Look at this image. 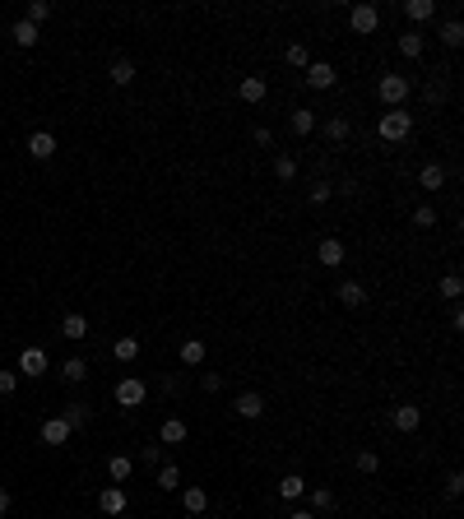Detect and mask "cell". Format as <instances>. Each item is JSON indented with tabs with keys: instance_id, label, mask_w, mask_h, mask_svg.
Instances as JSON below:
<instances>
[{
	"instance_id": "obj_1",
	"label": "cell",
	"mask_w": 464,
	"mask_h": 519,
	"mask_svg": "<svg viewBox=\"0 0 464 519\" xmlns=\"http://www.w3.org/2000/svg\"><path fill=\"white\" fill-rule=\"evenodd\" d=\"M376 130H381L385 144H404V139L414 135V116H409L404 107H399V111H381V126H376Z\"/></svg>"
},
{
	"instance_id": "obj_2",
	"label": "cell",
	"mask_w": 464,
	"mask_h": 519,
	"mask_svg": "<svg viewBox=\"0 0 464 519\" xmlns=\"http://www.w3.org/2000/svg\"><path fill=\"white\" fill-rule=\"evenodd\" d=\"M376 93H381V102L390 111H399L409 102V93H414V84H409L404 75H381V84H376Z\"/></svg>"
},
{
	"instance_id": "obj_3",
	"label": "cell",
	"mask_w": 464,
	"mask_h": 519,
	"mask_svg": "<svg viewBox=\"0 0 464 519\" xmlns=\"http://www.w3.org/2000/svg\"><path fill=\"white\" fill-rule=\"evenodd\" d=\"M144 394H149V385L139 381V376L117 381V403H121V408H139V403H144Z\"/></svg>"
},
{
	"instance_id": "obj_4",
	"label": "cell",
	"mask_w": 464,
	"mask_h": 519,
	"mask_svg": "<svg viewBox=\"0 0 464 519\" xmlns=\"http://www.w3.org/2000/svg\"><path fill=\"white\" fill-rule=\"evenodd\" d=\"M335 84H339V75L330 60H311L306 65V89H335Z\"/></svg>"
},
{
	"instance_id": "obj_5",
	"label": "cell",
	"mask_w": 464,
	"mask_h": 519,
	"mask_svg": "<svg viewBox=\"0 0 464 519\" xmlns=\"http://www.w3.org/2000/svg\"><path fill=\"white\" fill-rule=\"evenodd\" d=\"M348 23H353V33H376L381 28V14H376V5H353V10H348Z\"/></svg>"
},
{
	"instance_id": "obj_6",
	"label": "cell",
	"mask_w": 464,
	"mask_h": 519,
	"mask_svg": "<svg viewBox=\"0 0 464 519\" xmlns=\"http://www.w3.org/2000/svg\"><path fill=\"white\" fill-rule=\"evenodd\" d=\"M390 422H395V431H418V422H423V408H418V403H399L395 413H390Z\"/></svg>"
},
{
	"instance_id": "obj_7",
	"label": "cell",
	"mask_w": 464,
	"mask_h": 519,
	"mask_svg": "<svg viewBox=\"0 0 464 519\" xmlns=\"http://www.w3.org/2000/svg\"><path fill=\"white\" fill-rule=\"evenodd\" d=\"M316 260L325 269H339V265H344V241H339V236H325V241L316 246Z\"/></svg>"
},
{
	"instance_id": "obj_8",
	"label": "cell",
	"mask_w": 464,
	"mask_h": 519,
	"mask_svg": "<svg viewBox=\"0 0 464 519\" xmlns=\"http://www.w3.org/2000/svg\"><path fill=\"white\" fill-rule=\"evenodd\" d=\"M51 153H56V135H47V130H33V135H28V158L47 163Z\"/></svg>"
},
{
	"instance_id": "obj_9",
	"label": "cell",
	"mask_w": 464,
	"mask_h": 519,
	"mask_svg": "<svg viewBox=\"0 0 464 519\" xmlns=\"http://www.w3.org/2000/svg\"><path fill=\"white\" fill-rule=\"evenodd\" d=\"M335 297H339V302H344V306H348V311H357V306H362V302H367V288H362V283H357V278H344V283H339V288H335Z\"/></svg>"
},
{
	"instance_id": "obj_10",
	"label": "cell",
	"mask_w": 464,
	"mask_h": 519,
	"mask_svg": "<svg viewBox=\"0 0 464 519\" xmlns=\"http://www.w3.org/2000/svg\"><path fill=\"white\" fill-rule=\"evenodd\" d=\"M19 371L28 376V381L33 376H47V353H42V348H23L19 353Z\"/></svg>"
},
{
	"instance_id": "obj_11",
	"label": "cell",
	"mask_w": 464,
	"mask_h": 519,
	"mask_svg": "<svg viewBox=\"0 0 464 519\" xmlns=\"http://www.w3.org/2000/svg\"><path fill=\"white\" fill-rule=\"evenodd\" d=\"M237 93H242V102H251V107H256V102H265V93H269V84L260 75H247L237 84Z\"/></svg>"
},
{
	"instance_id": "obj_12",
	"label": "cell",
	"mask_w": 464,
	"mask_h": 519,
	"mask_svg": "<svg viewBox=\"0 0 464 519\" xmlns=\"http://www.w3.org/2000/svg\"><path fill=\"white\" fill-rule=\"evenodd\" d=\"M232 408H237V417H251V422H256L260 413H265V394L247 390V394H237V403H232Z\"/></svg>"
},
{
	"instance_id": "obj_13",
	"label": "cell",
	"mask_w": 464,
	"mask_h": 519,
	"mask_svg": "<svg viewBox=\"0 0 464 519\" xmlns=\"http://www.w3.org/2000/svg\"><path fill=\"white\" fill-rule=\"evenodd\" d=\"M70 441V422L65 417H47L42 422V445H65Z\"/></svg>"
},
{
	"instance_id": "obj_14",
	"label": "cell",
	"mask_w": 464,
	"mask_h": 519,
	"mask_svg": "<svg viewBox=\"0 0 464 519\" xmlns=\"http://www.w3.org/2000/svg\"><path fill=\"white\" fill-rule=\"evenodd\" d=\"M423 51H427V42H423V33H418V28L399 33V56H404V60H418Z\"/></svg>"
},
{
	"instance_id": "obj_15",
	"label": "cell",
	"mask_w": 464,
	"mask_h": 519,
	"mask_svg": "<svg viewBox=\"0 0 464 519\" xmlns=\"http://www.w3.org/2000/svg\"><path fill=\"white\" fill-rule=\"evenodd\" d=\"M107 79H112V84H121V89H126L130 79H135V60H130V56H117V60H112V65H107Z\"/></svg>"
},
{
	"instance_id": "obj_16",
	"label": "cell",
	"mask_w": 464,
	"mask_h": 519,
	"mask_svg": "<svg viewBox=\"0 0 464 519\" xmlns=\"http://www.w3.org/2000/svg\"><path fill=\"white\" fill-rule=\"evenodd\" d=\"M98 510H102V515H121V510H126V491H121V487H102Z\"/></svg>"
},
{
	"instance_id": "obj_17",
	"label": "cell",
	"mask_w": 464,
	"mask_h": 519,
	"mask_svg": "<svg viewBox=\"0 0 464 519\" xmlns=\"http://www.w3.org/2000/svg\"><path fill=\"white\" fill-rule=\"evenodd\" d=\"M60 417L70 422V431H80V427H89V422H93V408H89V403H65Z\"/></svg>"
},
{
	"instance_id": "obj_18",
	"label": "cell",
	"mask_w": 464,
	"mask_h": 519,
	"mask_svg": "<svg viewBox=\"0 0 464 519\" xmlns=\"http://www.w3.org/2000/svg\"><path fill=\"white\" fill-rule=\"evenodd\" d=\"M288 126H293V135H311V130H316V111L311 107H293Z\"/></svg>"
},
{
	"instance_id": "obj_19",
	"label": "cell",
	"mask_w": 464,
	"mask_h": 519,
	"mask_svg": "<svg viewBox=\"0 0 464 519\" xmlns=\"http://www.w3.org/2000/svg\"><path fill=\"white\" fill-rule=\"evenodd\" d=\"M418 186H423L427 195H436V190L446 186V172H441V167H436V163H427L423 172H418Z\"/></svg>"
},
{
	"instance_id": "obj_20",
	"label": "cell",
	"mask_w": 464,
	"mask_h": 519,
	"mask_svg": "<svg viewBox=\"0 0 464 519\" xmlns=\"http://www.w3.org/2000/svg\"><path fill=\"white\" fill-rule=\"evenodd\" d=\"M158 441H163V445H181V441H186V422H181V417H168V422L158 427Z\"/></svg>"
},
{
	"instance_id": "obj_21",
	"label": "cell",
	"mask_w": 464,
	"mask_h": 519,
	"mask_svg": "<svg viewBox=\"0 0 464 519\" xmlns=\"http://www.w3.org/2000/svg\"><path fill=\"white\" fill-rule=\"evenodd\" d=\"M348 135H353V121H348V116H330L325 121V139H330V144H344Z\"/></svg>"
},
{
	"instance_id": "obj_22",
	"label": "cell",
	"mask_w": 464,
	"mask_h": 519,
	"mask_svg": "<svg viewBox=\"0 0 464 519\" xmlns=\"http://www.w3.org/2000/svg\"><path fill=\"white\" fill-rule=\"evenodd\" d=\"M60 334H65V339H89V320H84L80 311H70L65 320H60Z\"/></svg>"
},
{
	"instance_id": "obj_23",
	"label": "cell",
	"mask_w": 464,
	"mask_h": 519,
	"mask_svg": "<svg viewBox=\"0 0 464 519\" xmlns=\"http://www.w3.org/2000/svg\"><path fill=\"white\" fill-rule=\"evenodd\" d=\"M60 376H65L70 385L89 381V362H84V357H65V366H60Z\"/></svg>"
},
{
	"instance_id": "obj_24",
	"label": "cell",
	"mask_w": 464,
	"mask_h": 519,
	"mask_svg": "<svg viewBox=\"0 0 464 519\" xmlns=\"http://www.w3.org/2000/svg\"><path fill=\"white\" fill-rule=\"evenodd\" d=\"M404 14H409L414 23H427V19L436 14V5H432V0H404Z\"/></svg>"
},
{
	"instance_id": "obj_25",
	"label": "cell",
	"mask_w": 464,
	"mask_h": 519,
	"mask_svg": "<svg viewBox=\"0 0 464 519\" xmlns=\"http://www.w3.org/2000/svg\"><path fill=\"white\" fill-rule=\"evenodd\" d=\"M302 491H306V478H302V473H288V478L279 482V496H284V501H297Z\"/></svg>"
},
{
	"instance_id": "obj_26",
	"label": "cell",
	"mask_w": 464,
	"mask_h": 519,
	"mask_svg": "<svg viewBox=\"0 0 464 519\" xmlns=\"http://www.w3.org/2000/svg\"><path fill=\"white\" fill-rule=\"evenodd\" d=\"M130 473H135V464H130L126 454H112V459H107V478H112V482H126Z\"/></svg>"
},
{
	"instance_id": "obj_27",
	"label": "cell",
	"mask_w": 464,
	"mask_h": 519,
	"mask_svg": "<svg viewBox=\"0 0 464 519\" xmlns=\"http://www.w3.org/2000/svg\"><path fill=\"white\" fill-rule=\"evenodd\" d=\"M112 357H117V362H135V357H139V339H130V334H126V339H117Z\"/></svg>"
},
{
	"instance_id": "obj_28",
	"label": "cell",
	"mask_w": 464,
	"mask_h": 519,
	"mask_svg": "<svg viewBox=\"0 0 464 519\" xmlns=\"http://www.w3.org/2000/svg\"><path fill=\"white\" fill-rule=\"evenodd\" d=\"M181 506H186V510H190V515H200V510H205V506H209V496H205V487H186V491H181Z\"/></svg>"
},
{
	"instance_id": "obj_29",
	"label": "cell",
	"mask_w": 464,
	"mask_h": 519,
	"mask_svg": "<svg viewBox=\"0 0 464 519\" xmlns=\"http://www.w3.org/2000/svg\"><path fill=\"white\" fill-rule=\"evenodd\" d=\"M441 42L455 51V47L464 42V23H460V19H446V23H441Z\"/></svg>"
},
{
	"instance_id": "obj_30",
	"label": "cell",
	"mask_w": 464,
	"mask_h": 519,
	"mask_svg": "<svg viewBox=\"0 0 464 519\" xmlns=\"http://www.w3.org/2000/svg\"><path fill=\"white\" fill-rule=\"evenodd\" d=\"M181 487V469L177 464H163L158 469V491H177Z\"/></svg>"
},
{
	"instance_id": "obj_31",
	"label": "cell",
	"mask_w": 464,
	"mask_h": 519,
	"mask_svg": "<svg viewBox=\"0 0 464 519\" xmlns=\"http://www.w3.org/2000/svg\"><path fill=\"white\" fill-rule=\"evenodd\" d=\"M181 362H186V366H200V362H205V343H200V339H186V343H181Z\"/></svg>"
},
{
	"instance_id": "obj_32",
	"label": "cell",
	"mask_w": 464,
	"mask_h": 519,
	"mask_svg": "<svg viewBox=\"0 0 464 519\" xmlns=\"http://www.w3.org/2000/svg\"><path fill=\"white\" fill-rule=\"evenodd\" d=\"M10 38L19 42V47H38V28H33L28 19H19V23H14V33H10Z\"/></svg>"
},
{
	"instance_id": "obj_33",
	"label": "cell",
	"mask_w": 464,
	"mask_h": 519,
	"mask_svg": "<svg viewBox=\"0 0 464 519\" xmlns=\"http://www.w3.org/2000/svg\"><path fill=\"white\" fill-rule=\"evenodd\" d=\"M460 293H464V278L460 274H446L441 278V297H446V302H460Z\"/></svg>"
},
{
	"instance_id": "obj_34",
	"label": "cell",
	"mask_w": 464,
	"mask_h": 519,
	"mask_svg": "<svg viewBox=\"0 0 464 519\" xmlns=\"http://www.w3.org/2000/svg\"><path fill=\"white\" fill-rule=\"evenodd\" d=\"M23 19H28L33 28H38L42 19H51V5H47V0H28V14H23Z\"/></svg>"
},
{
	"instance_id": "obj_35",
	"label": "cell",
	"mask_w": 464,
	"mask_h": 519,
	"mask_svg": "<svg viewBox=\"0 0 464 519\" xmlns=\"http://www.w3.org/2000/svg\"><path fill=\"white\" fill-rule=\"evenodd\" d=\"M274 177H279V181H293V177H297V163H293L288 153H279V158H274Z\"/></svg>"
},
{
	"instance_id": "obj_36",
	"label": "cell",
	"mask_w": 464,
	"mask_h": 519,
	"mask_svg": "<svg viewBox=\"0 0 464 519\" xmlns=\"http://www.w3.org/2000/svg\"><path fill=\"white\" fill-rule=\"evenodd\" d=\"M288 65H293V70H306V65H311V56H306L302 42H293V47H288Z\"/></svg>"
},
{
	"instance_id": "obj_37",
	"label": "cell",
	"mask_w": 464,
	"mask_h": 519,
	"mask_svg": "<svg viewBox=\"0 0 464 519\" xmlns=\"http://www.w3.org/2000/svg\"><path fill=\"white\" fill-rule=\"evenodd\" d=\"M311 510H335V491L316 487V491H311Z\"/></svg>"
},
{
	"instance_id": "obj_38",
	"label": "cell",
	"mask_w": 464,
	"mask_h": 519,
	"mask_svg": "<svg viewBox=\"0 0 464 519\" xmlns=\"http://www.w3.org/2000/svg\"><path fill=\"white\" fill-rule=\"evenodd\" d=\"M139 464H149V469H163V445H144V450H139Z\"/></svg>"
},
{
	"instance_id": "obj_39",
	"label": "cell",
	"mask_w": 464,
	"mask_h": 519,
	"mask_svg": "<svg viewBox=\"0 0 464 519\" xmlns=\"http://www.w3.org/2000/svg\"><path fill=\"white\" fill-rule=\"evenodd\" d=\"M376 469H381L376 450H357V473H376Z\"/></svg>"
},
{
	"instance_id": "obj_40",
	"label": "cell",
	"mask_w": 464,
	"mask_h": 519,
	"mask_svg": "<svg viewBox=\"0 0 464 519\" xmlns=\"http://www.w3.org/2000/svg\"><path fill=\"white\" fill-rule=\"evenodd\" d=\"M414 227H436V209H432V204L414 209Z\"/></svg>"
},
{
	"instance_id": "obj_41",
	"label": "cell",
	"mask_w": 464,
	"mask_h": 519,
	"mask_svg": "<svg viewBox=\"0 0 464 519\" xmlns=\"http://www.w3.org/2000/svg\"><path fill=\"white\" fill-rule=\"evenodd\" d=\"M330 195H335V186H330V181H316V186H311V204H325Z\"/></svg>"
},
{
	"instance_id": "obj_42",
	"label": "cell",
	"mask_w": 464,
	"mask_h": 519,
	"mask_svg": "<svg viewBox=\"0 0 464 519\" xmlns=\"http://www.w3.org/2000/svg\"><path fill=\"white\" fill-rule=\"evenodd\" d=\"M200 390L218 394V390H223V376H218V371H205V376H200Z\"/></svg>"
},
{
	"instance_id": "obj_43",
	"label": "cell",
	"mask_w": 464,
	"mask_h": 519,
	"mask_svg": "<svg viewBox=\"0 0 464 519\" xmlns=\"http://www.w3.org/2000/svg\"><path fill=\"white\" fill-rule=\"evenodd\" d=\"M14 390H19V376H14V371H0V394H5V399H10Z\"/></svg>"
},
{
	"instance_id": "obj_44",
	"label": "cell",
	"mask_w": 464,
	"mask_h": 519,
	"mask_svg": "<svg viewBox=\"0 0 464 519\" xmlns=\"http://www.w3.org/2000/svg\"><path fill=\"white\" fill-rule=\"evenodd\" d=\"M251 139H256V144H260V148H269V144H274V135H269V130H265V126H256V130H251Z\"/></svg>"
},
{
	"instance_id": "obj_45",
	"label": "cell",
	"mask_w": 464,
	"mask_h": 519,
	"mask_svg": "<svg viewBox=\"0 0 464 519\" xmlns=\"http://www.w3.org/2000/svg\"><path fill=\"white\" fill-rule=\"evenodd\" d=\"M446 491H450V496H460V491H464V473H450V478H446Z\"/></svg>"
},
{
	"instance_id": "obj_46",
	"label": "cell",
	"mask_w": 464,
	"mask_h": 519,
	"mask_svg": "<svg viewBox=\"0 0 464 519\" xmlns=\"http://www.w3.org/2000/svg\"><path fill=\"white\" fill-rule=\"evenodd\" d=\"M158 394H177V376H172V371L158 376Z\"/></svg>"
},
{
	"instance_id": "obj_47",
	"label": "cell",
	"mask_w": 464,
	"mask_h": 519,
	"mask_svg": "<svg viewBox=\"0 0 464 519\" xmlns=\"http://www.w3.org/2000/svg\"><path fill=\"white\" fill-rule=\"evenodd\" d=\"M423 93H427V102H441V98H446V93H441V84H436V79H432V84H427Z\"/></svg>"
},
{
	"instance_id": "obj_48",
	"label": "cell",
	"mask_w": 464,
	"mask_h": 519,
	"mask_svg": "<svg viewBox=\"0 0 464 519\" xmlns=\"http://www.w3.org/2000/svg\"><path fill=\"white\" fill-rule=\"evenodd\" d=\"M10 501H14V496H10V491H5V487H0V515L10 510Z\"/></svg>"
},
{
	"instance_id": "obj_49",
	"label": "cell",
	"mask_w": 464,
	"mask_h": 519,
	"mask_svg": "<svg viewBox=\"0 0 464 519\" xmlns=\"http://www.w3.org/2000/svg\"><path fill=\"white\" fill-rule=\"evenodd\" d=\"M288 519H316V515H311V510H293V515H288Z\"/></svg>"
}]
</instances>
